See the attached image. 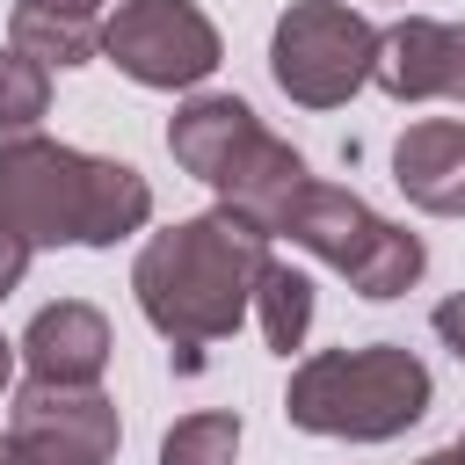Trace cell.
I'll use <instances>...</instances> for the list:
<instances>
[{
  "mask_svg": "<svg viewBox=\"0 0 465 465\" xmlns=\"http://www.w3.org/2000/svg\"><path fill=\"white\" fill-rule=\"evenodd\" d=\"M371 87H385L392 102H465V22L400 15L392 29H378Z\"/></svg>",
  "mask_w": 465,
  "mask_h": 465,
  "instance_id": "7",
  "label": "cell"
},
{
  "mask_svg": "<svg viewBox=\"0 0 465 465\" xmlns=\"http://www.w3.org/2000/svg\"><path fill=\"white\" fill-rule=\"evenodd\" d=\"M0 465H22V458H15V443H7V436H0Z\"/></svg>",
  "mask_w": 465,
  "mask_h": 465,
  "instance_id": "23",
  "label": "cell"
},
{
  "mask_svg": "<svg viewBox=\"0 0 465 465\" xmlns=\"http://www.w3.org/2000/svg\"><path fill=\"white\" fill-rule=\"evenodd\" d=\"M429 327H436V341H443V349L465 363V291H450V298L429 312Z\"/></svg>",
  "mask_w": 465,
  "mask_h": 465,
  "instance_id": "18",
  "label": "cell"
},
{
  "mask_svg": "<svg viewBox=\"0 0 465 465\" xmlns=\"http://www.w3.org/2000/svg\"><path fill=\"white\" fill-rule=\"evenodd\" d=\"M51 109V73L22 51H0V138H22L36 131Z\"/></svg>",
  "mask_w": 465,
  "mask_h": 465,
  "instance_id": "17",
  "label": "cell"
},
{
  "mask_svg": "<svg viewBox=\"0 0 465 465\" xmlns=\"http://www.w3.org/2000/svg\"><path fill=\"white\" fill-rule=\"evenodd\" d=\"M436 400L429 363L407 341H363V349H312L291 363L283 421L334 443H392L407 436Z\"/></svg>",
  "mask_w": 465,
  "mask_h": 465,
  "instance_id": "3",
  "label": "cell"
},
{
  "mask_svg": "<svg viewBox=\"0 0 465 465\" xmlns=\"http://www.w3.org/2000/svg\"><path fill=\"white\" fill-rule=\"evenodd\" d=\"M22 276H29V247L0 232V298H15V291H22Z\"/></svg>",
  "mask_w": 465,
  "mask_h": 465,
  "instance_id": "19",
  "label": "cell"
},
{
  "mask_svg": "<svg viewBox=\"0 0 465 465\" xmlns=\"http://www.w3.org/2000/svg\"><path fill=\"white\" fill-rule=\"evenodd\" d=\"M262 138V116L240 102V94H189L174 116H167V153L189 182L218 189L232 174V160Z\"/></svg>",
  "mask_w": 465,
  "mask_h": 465,
  "instance_id": "10",
  "label": "cell"
},
{
  "mask_svg": "<svg viewBox=\"0 0 465 465\" xmlns=\"http://www.w3.org/2000/svg\"><path fill=\"white\" fill-rule=\"evenodd\" d=\"M15 356H22L29 378H44V385H102V371H109V356H116V334H109V312H102V305L58 298V305H44V312L22 327Z\"/></svg>",
  "mask_w": 465,
  "mask_h": 465,
  "instance_id": "8",
  "label": "cell"
},
{
  "mask_svg": "<svg viewBox=\"0 0 465 465\" xmlns=\"http://www.w3.org/2000/svg\"><path fill=\"white\" fill-rule=\"evenodd\" d=\"M269 247L254 225L225 218V211H203V218H174L160 232H145L138 262H131V298L145 312V327L174 349H196L203 341H225L247 312H254V283L269 269Z\"/></svg>",
  "mask_w": 465,
  "mask_h": 465,
  "instance_id": "2",
  "label": "cell"
},
{
  "mask_svg": "<svg viewBox=\"0 0 465 465\" xmlns=\"http://www.w3.org/2000/svg\"><path fill=\"white\" fill-rule=\"evenodd\" d=\"M414 465H465L458 450H429V458H414Z\"/></svg>",
  "mask_w": 465,
  "mask_h": 465,
  "instance_id": "22",
  "label": "cell"
},
{
  "mask_svg": "<svg viewBox=\"0 0 465 465\" xmlns=\"http://www.w3.org/2000/svg\"><path fill=\"white\" fill-rule=\"evenodd\" d=\"M392 182L429 218H465V124L421 116L392 138Z\"/></svg>",
  "mask_w": 465,
  "mask_h": 465,
  "instance_id": "11",
  "label": "cell"
},
{
  "mask_svg": "<svg viewBox=\"0 0 465 465\" xmlns=\"http://www.w3.org/2000/svg\"><path fill=\"white\" fill-rule=\"evenodd\" d=\"M305 189H312L305 153H298L291 138L262 131V138L232 160V174L218 182V211H225V218H240V225H254L262 240H283V225H291V211H298V196H305Z\"/></svg>",
  "mask_w": 465,
  "mask_h": 465,
  "instance_id": "9",
  "label": "cell"
},
{
  "mask_svg": "<svg viewBox=\"0 0 465 465\" xmlns=\"http://www.w3.org/2000/svg\"><path fill=\"white\" fill-rule=\"evenodd\" d=\"M7 51L36 58L44 73H73L102 51V22L87 15H51V7H15L7 15Z\"/></svg>",
  "mask_w": 465,
  "mask_h": 465,
  "instance_id": "13",
  "label": "cell"
},
{
  "mask_svg": "<svg viewBox=\"0 0 465 465\" xmlns=\"http://www.w3.org/2000/svg\"><path fill=\"white\" fill-rule=\"evenodd\" d=\"M7 443L22 465H109L124 443V414L102 385H44L29 378L7 407Z\"/></svg>",
  "mask_w": 465,
  "mask_h": 465,
  "instance_id": "6",
  "label": "cell"
},
{
  "mask_svg": "<svg viewBox=\"0 0 465 465\" xmlns=\"http://www.w3.org/2000/svg\"><path fill=\"white\" fill-rule=\"evenodd\" d=\"M240 458V414L232 407H196L160 436V465H232Z\"/></svg>",
  "mask_w": 465,
  "mask_h": 465,
  "instance_id": "16",
  "label": "cell"
},
{
  "mask_svg": "<svg viewBox=\"0 0 465 465\" xmlns=\"http://www.w3.org/2000/svg\"><path fill=\"white\" fill-rule=\"evenodd\" d=\"M15 7H51V15H87V22H102V0H15Z\"/></svg>",
  "mask_w": 465,
  "mask_h": 465,
  "instance_id": "20",
  "label": "cell"
},
{
  "mask_svg": "<svg viewBox=\"0 0 465 465\" xmlns=\"http://www.w3.org/2000/svg\"><path fill=\"white\" fill-rule=\"evenodd\" d=\"M7 385H15V341L0 334V392H7Z\"/></svg>",
  "mask_w": 465,
  "mask_h": 465,
  "instance_id": "21",
  "label": "cell"
},
{
  "mask_svg": "<svg viewBox=\"0 0 465 465\" xmlns=\"http://www.w3.org/2000/svg\"><path fill=\"white\" fill-rule=\"evenodd\" d=\"M450 450H458V458H465V436H458V443H450Z\"/></svg>",
  "mask_w": 465,
  "mask_h": 465,
  "instance_id": "24",
  "label": "cell"
},
{
  "mask_svg": "<svg viewBox=\"0 0 465 465\" xmlns=\"http://www.w3.org/2000/svg\"><path fill=\"white\" fill-rule=\"evenodd\" d=\"M102 58L153 94H189L225 65V36L196 0H116L102 15Z\"/></svg>",
  "mask_w": 465,
  "mask_h": 465,
  "instance_id": "5",
  "label": "cell"
},
{
  "mask_svg": "<svg viewBox=\"0 0 465 465\" xmlns=\"http://www.w3.org/2000/svg\"><path fill=\"white\" fill-rule=\"evenodd\" d=\"M254 327H262V341H269L276 356L305 349V334H312V276L269 254V269H262V283H254Z\"/></svg>",
  "mask_w": 465,
  "mask_h": 465,
  "instance_id": "15",
  "label": "cell"
},
{
  "mask_svg": "<svg viewBox=\"0 0 465 465\" xmlns=\"http://www.w3.org/2000/svg\"><path fill=\"white\" fill-rule=\"evenodd\" d=\"M145 218H153V182L131 160L80 153L44 131L0 138V232L22 240L29 254L116 247V240L145 232Z\"/></svg>",
  "mask_w": 465,
  "mask_h": 465,
  "instance_id": "1",
  "label": "cell"
},
{
  "mask_svg": "<svg viewBox=\"0 0 465 465\" xmlns=\"http://www.w3.org/2000/svg\"><path fill=\"white\" fill-rule=\"evenodd\" d=\"M421 269H429V247H421V232H407V225H378V240L356 254V269H349V291L356 298H371V305H385V298H407L414 283H421Z\"/></svg>",
  "mask_w": 465,
  "mask_h": 465,
  "instance_id": "14",
  "label": "cell"
},
{
  "mask_svg": "<svg viewBox=\"0 0 465 465\" xmlns=\"http://www.w3.org/2000/svg\"><path fill=\"white\" fill-rule=\"evenodd\" d=\"M378 29L349 0H291L269 29V80L298 109H341L349 94L371 87Z\"/></svg>",
  "mask_w": 465,
  "mask_h": 465,
  "instance_id": "4",
  "label": "cell"
},
{
  "mask_svg": "<svg viewBox=\"0 0 465 465\" xmlns=\"http://www.w3.org/2000/svg\"><path fill=\"white\" fill-rule=\"evenodd\" d=\"M378 211L356 196V189H341V182H312L305 196H298V211H291V225H283V240L291 247H305L312 262H327V269H356V254L378 240Z\"/></svg>",
  "mask_w": 465,
  "mask_h": 465,
  "instance_id": "12",
  "label": "cell"
}]
</instances>
